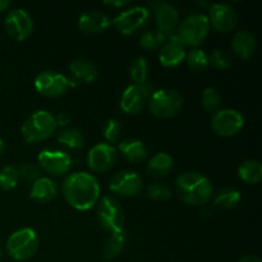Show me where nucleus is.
Masks as SVG:
<instances>
[{
	"label": "nucleus",
	"mask_w": 262,
	"mask_h": 262,
	"mask_svg": "<svg viewBox=\"0 0 262 262\" xmlns=\"http://www.w3.org/2000/svg\"><path fill=\"white\" fill-rule=\"evenodd\" d=\"M64 200L78 211H89L100 200V183L94 174L87 171H76L64 179L61 184Z\"/></svg>",
	"instance_id": "obj_1"
},
{
	"label": "nucleus",
	"mask_w": 262,
	"mask_h": 262,
	"mask_svg": "<svg viewBox=\"0 0 262 262\" xmlns=\"http://www.w3.org/2000/svg\"><path fill=\"white\" fill-rule=\"evenodd\" d=\"M176 189L179 199L191 206H204L214 194L211 181L199 171H186L177 177Z\"/></svg>",
	"instance_id": "obj_2"
},
{
	"label": "nucleus",
	"mask_w": 262,
	"mask_h": 262,
	"mask_svg": "<svg viewBox=\"0 0 262 262\" xmlns=\"http://www.w3.org/2000/svg\"><path fill=\"white\" fill-rule=\"evenodd\" d=\"M56 119L48 110L31 113L22 124V137L27 143L43 142L56 132Z\"/></svg>",
	"instance_id": "obj_3"
},
{
	"label": "nucleus",
	"mask_w": 262,
	"mask_h": 262,
	"mask_svg": "<svg viewBox=\"0 0 262 262\" xmlns=\"http://www.w3.org/2000/svg\"><path fill=\"white\" fill-rule=\"evenodd\" d=\"M209 32L210 22L207 15L204 13H192L179 23L174 35L184 46L197 48L204 42Z\"/></svg>",
	"instance_id": "obj_4"
},
{
	"label": "nucleus",
	"mask_w": 262,
	"mask_h": 262,
	"mask_svg": "<svg viewBox=\"0 0 262 262\" xmlns=\"http://www.w3.org/2000/svg\"><path fill=\"white\" fill-rule=\"evenodd\" d=\"M40 239L37 233L31 228H22L9 235L7 241V252L13 260L27 261L37 253Z\"/></svg>",
	"instance_id": "obj_5"
},
{
	"label": "nucleus",
	"mask_w": 262,
	"mask_h": 262,
	"mask_svg": "<svg viewBox=\"0 0 262 262\" xmlns=\"http://www.w3.org/2000/svg\"><path fill=\"white\" fill-rule=\"evenodd\" d=\"M147 105L152 115L160 119H170L182 110L183 97L177 90L165 87V89L154 90Z\"/></svg>",
	"instance_id": "obj_6"
},
{
	"label": "nucleus",
	"mask_w": 262,
	"mask_h": 262,
	"mask_svg": "<svg viewBox=\"0 0 262 262\" xmlns=\"http://www.w3.org/2000/svg\"><path fill=\"white\" fill-rule=\"evenodd\" d=\"M97 220L107 233H115L124 229V211L115 197H100L97 202Z\"/></svg>",
	"instance_id": "obj_7"
},
{
	"label": "nucleus",
	"mask_w": 262,
	"mask_h": 262,
	"mask_svg": "<svg viewBox=\"0 0 262 262\" xmlns=\"http://www.w3.org/2000/svg\"><path fill=\"white\" fill-rule=\"evenodd\" d=\"M154 86L150 82L143 83H132L123 91L120 97V109L129 115H137L143 112L148 104L151 95L154 92Z\"/></svg>",
	"instance_id": "obj_8"
},
{
	"label": "nucleus",
	"mask_w": 262,
	"mask_h": 262,
	"mask_svg": "<svg viewBox=\"0 0 262 262\" xmlns=\"http://www.w3.org/2000/svg\"><path fill=\"white\" fill-rule=\"evenodd\" d=\"M151 12L147 7L136 5L120 12L114 18L113 23L123 35H135L142 31L150 20Z\"/></svg>",
	"instance_id": "obj_9"
},
{
	"label": "nucleus",
	"mask_w": 262,
	"mask_h": 262,
	"mask_svg": "<svg viewBox=\"0 0 262 262\" xmlns=\"http://www.w3.org/2000/svg\"><path fill=\"white\" fill-rule=\"evenodd\" d=\"M33 84L38 94L55 99L63 96L68 91L71 87V79L56 71H42L36 76Z\"/></svg>",
	"instance_id": "obj_10"
},
{
	"label": "nucleus",
	"mask_w": 262,
	"mask_h": 262,
	"mask_svg": "<svg viewBox=\"0 0 262 262\" xmlns=\"http://www.w3.org/2000/svg\"><path fill=\"white\" fill-rule=\"evenodd\" d=\"M245 127L242 113L235 109H219L211 117V128L217 136L232 137L239 133Z\"/></svg>",
	"instance_id": "obj_11"
},
{
	"label": "nucleus",
	"mask_w": 262,
	"mask_h": 262,
	"mask_svg": "<svg viewBox=\"0 0 262 262\" xmlns=\"http://www.w3.org/2000/svg\"><path fill=\"white\" fill-rule=\"evenodd\" d=\"M4 27L8 35L15 41H25L32 33L35 23L33 18L23 8H14L9 10L4 19Z\"/></svg>",
	"instance_id": "obj_12"
},
{
	"label": "nucleus",
	"mask_w": 262,
	"mask_h": 262,
	"mask_svg": "<svg viewBox=\"0 0 262 262\" xmlns=\"http://www.w3.org/2000/svg\"><path fill=\"white\" fill-rule=\"evenodd\" d=\"M109 189L118 196L135 197L142 189V179L137 171L123 169L109 179Z\"/></svg>",
	"instance_id": "obj_13"
},
{
	"label": "nucleus",
	"mask_w": 262,
	"mask_h": 262,
	"mask_svg": "<svg viewBox=\"0 0 262 262\" xmlns=\"http://www.w3.org/2000/svg\"><path fill=\"white\" fill-rule=\"evenodd\" d=\"M38 166L41 170L53 177H61L68 173L72 166V158L61 150L45 148L37 156Z\"/></svg>",
	"instance_id": "obj_14"
},
{
	"label": "nucleus",
	"mask_w": 262,
	"mask_h": 262,
	"mask_svg": "<svg viewBox=\"0 0 262 262\" xmlns=\"http://www.w3.org/2000/svg\"><path fill=\"white\" fill-rule=\"evenodd\" d=\"M155 19L156 30L161 31L166 36H173L179 25V13L173 4L166 2L150 3Z\"/></svg>",
	"instance_id": "obj_15"
},
{
	"label": "nucleus",
	"mask_w": 262,
	"mask_h": 262,
	"mask_svg": "<svg viewBox=\"0 0 262 262\" xmlns=\"http://www.w3.org/2000/svg\"><path fill=\"white\" fill-rule=\"evenodd\" d=\"M207 19L210 22V27L216 30L217 32L228 33L237 26L238 14L232 5L225 3H214L209 5Z\"/></svg>",
	"instance_id": "obj_16"
},
{
	"label": "nucleus",
	"mask_w": 262,
	"mask_h": 262,
	"mask_svg": "<svg viewBox=\"0 0 262 262\" xmlns=\"http://www.w3.org/2000/svg\"><path fill=\"white\" fill-rule=\"evenodd\" d=\"M117 150L109 143H97L92 146L87 155V165L95 173H105L115 165Z\"/></svg>",
	"instance_id": "obj_17"
},
{
	"label": "nucleus",
	"mask_w": 262,
	"mask_h": 262,
	"mask_svg": "<svg viewBox=\"0 0 262 262\" xmlns=\"http://www.w3.org/2000/svg\"><path fill=\"white\" fill-rule=\"evenodd\" d=\"M186 55V46L176 37V35H173L161 46L160 51H159V61H160L163 67L173 68V67H177L181 63H183Z\"/></svg>",
	"instance_id": "obj_18"
},
{
	"label": "nucleus",
	"mask_w": 262,
	"mask_h": 262,
	"mask_svg": "<svg viewBox=\"0 0 262 262\" xmlns=\"http://www.w3.org/2000/svg\"><path fill=\"white\" fill-rule=\"evenodd\" d=\"M112 22L113 20L105 13L97 12V10H87L79 15L77 26L82 32L89 33V35H97L106 31Z\"/></svg>",
	"instance_id": "obj_19"
},
{
	"label": "nucleus",
	"mask_w": 262,
	"mask_h": 262,
	"mask_svg": "<svg viewBox=\"0 0 262 262\" xmlns=\"http://www.w3.org/2000/svg\"><path fill=\"white\" fill-rule=\"evenodd\" d=\"M59 187L54 179L40 177L31 184L30 197L36 204H48L58 196Z\"/></svg>",
	"instance_id": "obj_20"
},
{
	"label": "nucleus",
	"mask_w": 262,
	"mask_h": 262,
	"mask_svg": "<svg viewBox=\"0 0 262 262\" xmlns=\"http://www.w3.org/2000/svg\"><path fill=\"white\" fill-rule=\"evenodd\" d=\"M69 71L72 74V81L78 83H92L99 77V69L94 61L84 58L74 59L69 64Z\"/></svg>",
	"instance_id": "obj_21"
},
{
	"label": "nucleus",
	"mask_w": 262,
	"mask_h": 262,
	"mask_svg": "<svg viewBox=\"0 0 262 262\" xmlns=\"http://www.w3.org/2000/svg\"><path fill=\"white\" fill-rule=\"evenodd\" d=\"M257 49L256 37L247 30L238 31L232 40V50L235 56L243 60L252 58Z\"/></svg>",
	"instance_id": "obj_22"
},
{
	"label": "nucleus",
	"mask_w": 262,
	"mask_h": 262,
	"mask_svg": "<svg viewBox=\"0 0 262 262\" xmlns=\"http://www.w3.org/2000/svg\"><path fill=\"white\" fill-rule=\"evenodd\" d=\"M125 243H127V234H125L124 229L112 233L109 235V238L104 242V245H102V257L107 261L117 258L123 252V250H124Z\"/></svg>",
	"instance_id": "obj_23"
},
{
	"label": "nucleus",
	"mask_w": 262,
	"mask_h": 262,
	"mask_svg": "<svg viewBox=\"0 0 262 262\" xmlns=\"http://www.w3.org/2000/svg\"><path fill=\"white\" fill-rule=\"evenodd\" d=\"M119 151L130 163H140L148 156V151L145 143L136 138L122 141L119 143Z\"/></svg>",
	"instance_id": "obj_24"
},
{
	"label": "nucleus",
	"mask_w": 262,
	"mask_h": 262,
	"mask_svg": "<svg viewBox=\"0 0 262 262\" xmlns=\"http://www.w3.org/2000/svg\"><path fill=\"white\" fill-rule=\"evenodd\" d=\"M173 158L166 152H158L148 160L147 173L154 178L165 177L173 170Z\"/></svg>",
	"instance_id": "obj_25"
},
{
	"label": "nucleus",
	"mask_w": 262,
	"mask_h": 262,
	"mask_svg": "<svg viewBox=\"0 0 262 262\" xmlns=\"http://www.w3.org/2000/svg\"><path fill=\"white\" fill-rule=\"evenodd\" d=\"M238 177L248 184H257L262 179V164L256 159H247L238 166Z\"/></svg>",
	"instance_id": "obj_26"
},
{
	"label": "nucleus",
	"mask_w": 262,
	"mask_h": 262,
	"mask_svg": "<svg viewBox=\"0 0 262 262\" xmlns=\"http://www.w3.org/2000/svg\"><path fill=\"white\" fill-rule=\"evenodd\" d=\"M58 142L68 150H81L84 145V137L77 128H64L58 133Z\"/></svg>",
	"instance_id": "obj_27"
},
{
	"label": "nucleus",
	"mask_w": 262,
	"mask_h": 262,
	"mask_svg": "<svg viewBox=\"0 0 262 262\" xmlns=\"http://www.w3.org/2000/svg\"><path fill=\"white\" fill-rule=\"evenodd\" d=\"M241 200H242V193L237 188L227 187V188H223L222 191L217 192L212 204H214L215 207H219V209L229 210L237 206Z\"/></svg>",
	"instance_id": "obj_28"
},
{
	"label": "nucleus",
	"mask_w": 262,
	"mask_h": 262,
	"mask_svg": "<svg viewBox=\"0 0 262 262\" xmlns=\"http://www.w3.org/2000/svg\"><path fill=\"white\" fill-rule=\"evenodd\" d=\"M169 40V36H166L165 33H163L161 31L156 30H147L141 35L140 37V45L141 48H143L145 50H159L161 49V46Z\"/></svg>",
	"instance_id": "obj_29"
},
{
	"label": "nucleus",
	"mask_w": 262,
	"mask_h": 262,
	"mask_svg": "<svg viewBox=\"0 0 262 262\" xmlns=\"http://www.w3.org/2000/svg\"><path fill=\"white\" fill-rule=\"evenodd\" d=\"M186 63L193 72H204L209 67V54L199 48L192 49L186 55Z\"/></svg>",
	"instance_id": "obj_30"
},
{
	"label": "nucleus",
	"mask_w": 262,
	"mask_h": 262,
	"mask_svg": "<svg viewBox=\"0 0 262 262\" xmlns=\"http://www.w3.org/2000/svg\"><path fill=\"white\" fill-rule=\"evenodd\" d=\"M129 77L133 83H143L148 78V63L143 56H137L129 64Z\"/></svg>",
	"instance_id": "obj_31"
},
{
	"label": "nucleus",
	"mask_w": 262,
	"mask_h": 262,
	"mask_svg": "<svg viewBox=\"0 0 262 262\" xmlns=\"http://www.w3.org/2000/svg\"><path fill=\"white\" fill-rule=\"evenodd\" d=\"M201 104L207 112L215 113L222 106V95L215 87H206L201 95Z\"/></svg>",
	"instance_id": "obj_32"
},
{
	"label": "nucleus",
	"mask_w": 262,
	"mask_h": 262,
	"mask_svg": "<svg viewBox=\"0 0 262 262\" xmlns=\"http://www.w3.org/2000/svg\"><path fill=\"white\" fill-rule=\"evenodd\" d=\"M18 182H19V178H18L17 166L5 165L0 170V189L10 191L17 187Z\"/></svg>",
	"instance_id": "obj_33"
},
{
	"label": "nucleus",
	"mask_w": 262,
	"mask_h": 262,
	"mask_svg": "<svg viewBox=\"0 0 262 262\" xmlns=\"http://www.w3.org/2000/svg\"><path fill=\"white\" fill-rule=\"evenodd\" d=\"M102 133L109 145L115 143L119 141L120 136H122V123L117 118H110L104 123L102 127Z\"/></svg>",
	"instance_id": "obj_34"
},
{
	"label": "nucleus",
	"mask_w": 262,
	"mask_h": 262,
	"mask_svg": "<svg viewBox=\"0 0 262 262\" xmlns=\"http://www.w3.org/2000/svg\"><path fill=\"white\" fill-rule=\"evenodd\" d=\"M209 66L216 69H228L232 66V55L227 50L215 49L209 55Z\"/></svg>",
	"instance_id": "obj_35"
},
{
	"label": "nucleus",
	"mask_w": 262,
	"mask_h": 262,
	"mask_svg": "<svg viewBox=\"0 0 262 262\" xmlns=\"http://www.w3.org/2000/svg\"><path fill=\"white\" fill-rule=\"evenodd\" d=\"M17 171L19 181L25 182V183L32 184L41 177V169L32 163L22 164L20 166H18Z\"/></svg>",
	"instance_id": "obj_36"
},
{
	"label": "nucleus",
	"mask_w": 262,
	"mask_h": 262,
	"mask_svg": "<svg viewBox=\"0 0 262 262\" xmlns=\"http://www.w3.org/2000/svg\"><path fill=\"white\" fill-rule=\"evenodd\" d=\"M147 196L155 201H168L171 197V189L165 183L155 182L147 187Z\"/></svg>",
	"instance_id": "obj_37"
},
{
	"label": "nucleus",
	"mask_w": 262,
	"mask_h": 262,
	"mask_svg": "<svg viewBox=\"0 0 262 262\" xmlns=\"http://www.w3.org/2000/svg\"><path fill=\"white\" fill-rule=\"evenodd\" d=\"M104 4L114 8H123L129 4V0H109V2H104Z\"/></svg>",
	"instance_id": "obj_38"
},
{
	"label": "nucleus",
	"mask_w": 262,
	"mask_h": 262,
	"mask_svg": "<svg viewBox=\"0 0 262 262\" xmlns=\"http://www.w3.org/2000/svg\"><path fill=\"white\" fill-rule=\"evenodd\" d=\"M55 119H56V124L58 125H66L71 122V118H69L66 113H60L58 117H55Z\"/></svg>",
	"instance_id": "obj_39"
},
{
	"label": "nucleus",
	"mask_w": 262,
	"mask_h": 262,
	"mask_svg": "<svg viewBox=\"0 0 262 262\" xmlns=\"http://www.w3.org/2000/svg\"><path fill=\"white\" fill-rule=\"evenodd\" d=\"M237 262H262L261 258L258 256L255 255H246L243 257H241Z\"/></svg>",
	"instance_id": "obj_40"
},
{
	"label": "nucleus",
	"mask_w": 262,
	"mask_h": 262,
	"mask_svg": "<svg viewBox=\"0 0 262 262\" xmlns=\"http://www.w3.org/2000/svg\"><path fill=\"white\" fill-rule=\"evenodd\" d=\"M10 7L9 0H0V12H4Z\"/></svg>",
	"instance_id": "obj_41"
},
{
	"label": "nucleus",
	"mask_w": 262,
	"mask_h": 262,
	"mask_svg": "<svg viewBox=\"0 0 262 262\" xmlns=\"http://www.w3.org/2000/svg\"><path fill=\"white\" fill-rule=\"evenodd\" d=\"M5 150H7V145H5V141L3 140L2 137H0V155H3V154L5 152Z\"/></svg>",
	"instance_id": "obj_42"
},
{
	"label": "nucleus",
	"mask_w": 262,
	"mask_h": 262,
	"mask_svg": "<svg viewBox=\"0 0 262 262\" xmlns=\"http://www.w3.org/2000/svg\"><path fill=\"white\" fill-rule=\"evenodd\" d=\"M0 257H2V250H0Z\"/></svg>",
	"instance_id": "obj_43"
}]
</instances>
